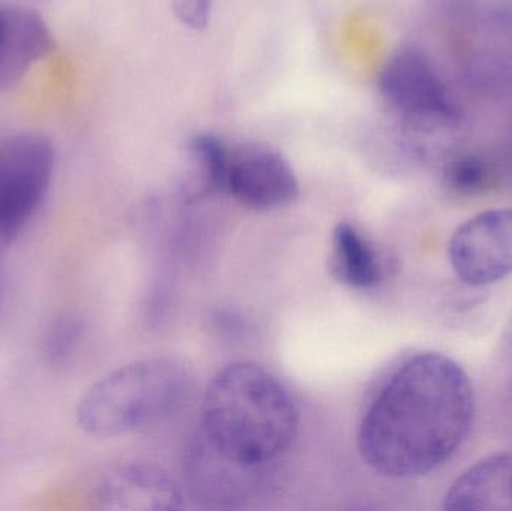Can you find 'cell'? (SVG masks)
Segmentation results:
<instances>
[{
	"label": "cell",
	"mask_w": 512,
	"mask_h": 511,
	"mask_svg": "<svg viewBox=\"0 0 512 511\" xmlns=\"http://www.w3.org/2000/svg\"><path fill=\"white\" fill-rule=\"evenodd\" d=\"M215 0H173V12L180 24L192 30L209 26Z\"/></svg>",
	"instance_id": "16"
},
{
	"label": "cell",
	"mask_w": 512,
	"mask_h": 511,
	"mask_svg": "<svg viewBox=\"0 0 512 511\" xmlns=\"http://www.w3.org/2000/svg\"><path fill=\"white\" fill-rule=\"evenodd\" d=\"M191 392L192 372L183 360H138L90 387L78 407V422L93 437L135 434L179 413Z\"/></svg>",
	"instance_id": "3"
},
{
	"label": "cell",
	"mask_w": 512,
	"mask_h": 511,
	"mask_svg": "<svg viewBox=\"0 0 512 511\" xmlns=\"http://www.w3.org/2000/svg\"><path fill=\"white\" fill-rule=\"evenodd\" d=\"M474 419V387L462 366L444 354L418 353L391 372L370 402L358 450L381 476L417 479L456 455Z\"/></svg>",
	"instance_id": "1"
},
{
	"label": "cell",
	"mask_w": 512,
	"mask_h": 511,
	"mask_svg": "<svg viewBox=\"0 0 512 511\" xmlns=\"http://www.w3.org/2000/svg\"><path fill=\"white\" fill-rule=\"evenodd\" d=\"M228 149L215 134H195L189 140L182 192L186 200H206L210 195L225 192Z\"/></svg>",
	"instance_id": "13"
},
{
	"label": "cell",
	"mask_w": 512,
	"mask_h": 511,
	"mask_svg": "<svg viewBox=\"0 0 512 511\" xmlns=\"http://www.w3.org/2000/svg\"><path fill=\"white\" fill-rule=\"evenodd\" d=\"M330 270L352 290H370L382 281L384 267L373 243L351 222H339L331 233Z\"/></svg>",
	"instance_id": "12"
},
{
	"label": "cell",
	"mask_w": 512,
	"mask_h": 511,
	"mask_svg": "<svg viewBox=\"0 0 512 511\" xmlns=\"http://www.w3.org/2000/svg\"><path fill=\"white\" fill-rule=\"evenodd\" d=\"M53 48L50 27L38 12L0 3V93L20 83Z\"/></svg>",
	"instance_id": "10"
},
{
	"label": "cell",
	"mask_w": 512,
	"mask_h": 511,
	"mask_svg": "<svg viewBox=\"0 0 512 511\" xmlns=\"http://www.w3.org/2000/svg\"><path fill=\"white\" fill-rule=\"evenodd\" d=\"M444 509L512 511V449L487 456L451 485Z\"/></svg>",
	"instance_id": "11"
},
{
	"label": "cell",
	"mask_w": 512,
	"mask_h": 511,
	"mask_svg": "<svg viewBox=\"0 0 512 511\" xmlns=\"http://www.w3.org/2000/svg\"><path fill=\"white\" fill-rule=\"evenodd\" d=\"M225 192L248 209H283L300 195L291 162L273 147L246 143L228 149Z\"/></svg>",
	"instance_id": "7"
},
{
	"label": "cell",
	"mask_w": 512,
	"mask_h": 511,
	"mask_svg": "<svg viewBox=\"0 0 512 511\" xmlns=\"http://www.w3.org/2000/svg\"><path fill=\"white\" fill-rule=\"evenodd\" d=\"M96 498L102 509L168 511L182 507V494L170 474L146 462H129L105 474Z\"/></svg>",
	"instance_id": "9"
},
{
	"label": "cell",
	"mask_w": 512,
	"mask_h": 511,
	"mask_svg": "<svg viewBox=\"0 0 512 511\" xmlns=\"http://www.w3.org/2000/svg\"><path fill=\"white\" fill-rule=\"evenodd\" d=\"M54 167L56 152L44 135L18 132L0 138V240L17 236L39 209Z\"/></svg>",
	"instance_id": "5"
},
{
	"label": "cell",
	"mask_w": 512,
	"mask_h": 511,
	"mask_svg": "<svg viewBox=\"0 0 512 511\" xmlns=\"http://www.w3.org/2000/svg\"><path fill=\"white\" fill-rule=\"evenodd\" d=\"M270 467H249L213 449L203 435L195 438L186 458L189 489L209 507H236L252 500Z\"/></svg>",
	"instance_id": "8"
},
{
	"label": "cell",
	"mask_w": 512,
	"mask_h": 511,
	"mask_svg": "<svg viewBox=\"0 0 512 511\" xmlns=\"http://www.w3.org/2000/svg\"><path fill=\"white\" fill-rule=\"evenodd\" d=\"M450 263L463 284L484 287L512 273V209H490L463 222L450 240Z\"/></svg>",
	"instance_id": "6"
},
{
	"label": "cell",
	"mask_w": 512,
	"mask_h": 511,
	"mask_svg": "<svg viewBox=\"0 0 512 511\" xmlns=\"http://www.w3.org/2000/svg\"><path fill=\"white\" fill-rule=\"evenodd\" d=\"M83 339V321L74 315H59L45 330L42 353L50 365H68L80 350Z\"/></svg>",
	"instance_id": "15"
},
{
	"label": "cell",
	"mask_w": 512,
	"mask_h": 511,
	"mask_svg": "<svg viewBox=\"0 0 512 511\" xmlns=\"http://www.w3.org/2000/svg\"><path fill=\"white\" fill-rule=\"evenodd\" d=\"M298 425L289 390L256 363L224 366L204 393L201 435L240 464L270 467L292 446Z\"/></svg>",
	"instance_id": "2"
},
{
	"label": "cell",
	"mask_w": 512,
	"mask_h": 511,
	"mask_svg": "<svg viewBox=\"0 0 512 511\" xmlns=\"http://www.w3.org/2000/svg\"><path fill=\"white\" fill-rule=\"evenodd\" d=\"M445 188L457 197H474L489 191L498 179L495 165L481 155H459L445 164Z\"/></svg>",
	"instance_id": "14"
},
{
	"label": "cell",
	"mask_w": 512,
	"mask_h": 511,
	"mask_svg": "<svg viewBox=\"0 0 512 511\" xmlns=\"http://www.w3.org/2000/svg\"><path fill=\"white\" fill-rule=\"evenodd\" d=\"M379 92L402 122L405 146L417 158L438 155L462 126V108L432 57L406 45L388 56L379 72Z\"/></svg>",
	"instance_id": "4"
}]
</instances>
